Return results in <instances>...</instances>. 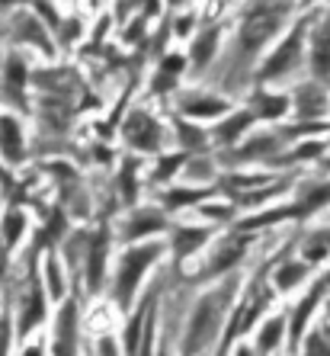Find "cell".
Returning a JSON list of instances; mask_svg holds the SVG:
<instances>
[{"label": "cell", "mask_w": 330, "mask_h": 356, "mask_svg": "<svg viewBox=\"0 0 330 356\" xmlns=\"http://www.w3.org/2000/svg\"><path fill=\"white\" fill-rule=\"evenodd\" d=\"M218 45H222V29L218 26H208L202 33L192 39V49H190V61L196 71H206L212 65V58L218 55Z\"/></svg>", "instance_id": "21"}, {"label": "cell", "mask_w": 330, "mask_h": 356, "mask_svg": "<svg viewBox=\"0 0 330 356\" xmlns=\"http://www.w3.org/2000/svg\"><path fill=\"white\" fill-rule=\"evenodd\" d=\"M295 356H330V321L311 327V334L305 337V343Z\"/></svg>", "instance_id": "26"}, {"label": "cell", "mask_w": 330, "mask_h": 356, "mask_svg": "<svg viewBox=\"0 0 330 356\" xmlns=\"http://www.w3.org/2000/svg\"><path fill=\"white\" fill-rule=\"evenodd\" d=\"M26 296H23V315H19V334L33 331L35 324L45 318V286L35 270V257L29 260V273H26Z\"/></svg>", "instance_id": "14"}, {"label": "cell", "mask_w": 330, "mask_h": 356, "mask_svg": "<svg viewBox=\"0 0 330 356\" xmlns=\"http://www.w3.org/2000/svg\"><path fill=\"white\" fill-rule=\"evenodd\" d=\"M180 113L196 119V122H215V119L222 122L224 116L234 113V106L222 93H186V97H180Z\"/></svg>", "instance_id": "9"}, {"label": "cell", "mask_w": 330, "mask_h": 356, "mask_svg": "<svg viewBox=\"0 0 330 356\" xmlns=\"http://www.w3.org/2000/svg\"><path fill=\"white\" fill-rule=\"evenodd\" d=\"M295 209L298 218L321 216L324 209H330V177H317V180H305L295 193Z\"/></svg>", "instance_id": "17"}, {"label": "cell", "mask_w": 330, "mask_h": 356, "mask_svg": "<svg viewBox=\"0 0 330 356\" xmlns=\"http://www.w3.org/2000/svg\"><path fill=\"white\" fill-rule=\"evenodd\" d=\"M157 356H167V350H160V353H157Z\"/></svg>", "instance_id": "40"}, {"label": "cell", "mask_w": 330, "mask_h": 356, "mask_svg": "<svg viewBox=\"0 0 330 356\" xmlns=\"http://www.w3.org/2000/svg\"><path fill=\"white\" fill-rule=\"evenodd\" d=\"M160 254H164V244H160V241L132 244V248L122 254V260H119V273H116V289H113L116 305L122 308V312L132 308L135 292H138V286H141V276L148 273L151 266L160 260Z\"/></svg>", "instance_id": "4"}, {"label": "cell", "mask_w": 330, "mask_h": 356, "mask_svg": "<svg viewBox=\"0 0 330 356\" xmlns=\"http://www.w3.org/2000/svg\"><path fill=\"white\" fill-rule=\"evenodd\" d=\"M321 167H324V170H330V154H327V158L321 161Z\"/></svg>", "instance_id": "39"}, {"label": "cell", "mask_w": 330, "mask_h": 356, "mask_svg": "<svg viewBox=\"0 0 330 356\" xmlns=\"http://www.w3.org/2000/svg\"><path fill=\"white\" fill-rule=\"evenodd\" d=\"M212 186H199V190H170L164 196L167 209H180V206H192V202H199V199H208L212 196Z\"/></svg>", "instance_id": "28"}, {"label": "cell", "mask_w": 330, "mask_h": 356, "mask_svg": "<svg viewBox=\"0 0 330 356\" xmlns=\"http://www.w3.org/2000/svg\"><path fill=\"white\" fill-rule=\"evenodd\" d=\"M228 356H256V350H254V343H244V340H240V343H234L231 347V353Z\"/></svg>", "instance_id": "33"}, {"label": "cell", "mask_w": 330, "mask_h": 356, "mask_svg": "<svg viewBox=\"0 0 330 356\" xmlns=\"http://www.w3.org/2000/svg\"><path fill=\"white\" fill-rule=\"evenodd\" d=\"M292 113L298 122H324L330 116V87L317 81H302L292 90Z\"/></svg>", "instance_id": "8"}, {"label": "cell", "mask_w": 330, "mask_h": 356, "mask_svg": "<svg viewBox=\"0 0 330 356\" xmlns=\"http://www.w3.org/2000/svg\"><path fill=\"white\" fill-rule=\"evenodd\" d=\"M190 29H192V13H186V17L176 19V33H180V35H186Z\"/></svg>", "instance_id": "35"}, {"label": "cell", "mask_w": 330, "mask_h": 356, "mask_svg": "<svg viewBox=\"0 0 330 356\" xmlns=\"http://www.w3.org/2000/svg\"><path fill=\"white\" fill-rule=\"evenodd\" d=\"M314 13L295 19L292 29L276 42V49L266 51V58L256 65L254 71V87H276L279 81L292 77L295 71L308 65V33H311Z\"/></svg>", "instance_id": "2"}, {"label": "cell", "mask_w": 330, "mask_h": 356, "mask_svg": "<svg viewBox=\"0 0 330 356\" xmlns=\"http://www.w3.org/2000/svg\"><path fill=\"white\" fill-rule=\"evenodd\" d=\"M26 232V216L19 209H10L7 216H3V228H0V241L7 244V248H17L19 238Z\"/></svg>", "instance_id": "27"}, {"label": "cell", "mask_w": 330, "mask_h": 356, "mask_svg": "<svg viewBox=\"0 0 330 356\" xmlns=\"http://www.w3.org/2000/svg\"><path fill=\"white\" fill-rule=\"evenodd\" d=\"M180 167H186V154H183V151L167 154V158H160V164L154 167V180L157 183H167L170 177H176V170H180Z\"/></svg>", "instance_id": "30"}, {"label": "cell", "mask_w": 330, "mask_h": 356, "mask_svg": "<svg viewBox=\"0 0 330 356\" xmlns=\"http://www.w3.org/2000/svg\"><path fill=\"white\" fill-rule=\"evenodd\" d=\"M292 17L289 3H254L244 10L238 29V58L254 61L270 42H279L286 35V19Z\"/></svg>", "instance_id": "3"}, {"label": "cell", "mask_w": 330, "mask_h": 356, "mask_svg": "<svg viewBox=\"0 0 330 356\" xmlns=\"http://www.w3.org/2000/svg\"><path fill=\"white\" fill-rule=\"evenodd\" d=\"M99 356H119V350H116V343L113 340H99Z\"/></svg>", "instance_id": "34"}, {"label": "cell", "mask_w": 330, "mask_h": 356, "mask_svg": "<svg viewBox=\"0 0 330 356\" xmlns=\"http://www.w3.org/2000/svg\"><path fill=\"white\" fill-rule=\"evenodd\" d=\"M23 356H42V350H39V347H26Z\"/></svg>", "instance_id": "38"}, {"label": "cell", "mask_w": 330, "mask_h": 356, "mask_svg": "<svg viewBox=\"0 0 330 356\" xmlns=\"http://www.w3.org/2000/svg\"><path fill=\"white\" fill-rule=\"evenodd\" d=\"M238 296H240L238 273L222 280L206 296H199L196 308L190 315V324L183 331V356H206L208 347H215V340H222Z\"/></svg>", "instance_id": "1"}, {"label": "cell", "mask_w": 330, "mask_h": 356, "mask_svg": "<svg viewBox=\"0 0 330 356\" xmlns=\"http://www.w3.org/2000/svg\"><path fill=\"white\" fill-rule=\"evenodd\" d=\"M3 270H7V244L0 241V273H3Z\"/></svg>", "instance_id": "36"}, {"label": "cell", "mask_w": 330, "mask_h": 356, "mask_svg": "<svg viewBox=\"0 0 330 356\" xmlns=\"http://www.w3.org/2000/svg\"><path fill=\"white\" fill-rule=\"evenodd\" d=\"M176 138H180L183 154H190V151H202L208 145L206 129H199V125H192V122H183V119H176Z\"/></svg>", "instance_id": "25"}, {"label": "cell", "mask_w": 330, "mask_h": 356, "mask_svg": "<svg viewBox=\"0 0 330 356\" xmlns=\"http://www.w3.org/2000/svg\"><path fill=\"white\" fill-rule=\"evenodd\" d=\"M160 228H164V216H160V212H154V209H148V212H132L122 225V241L125 244H135L138 238H145V234H151V232H160Z\"/></svg>", "instance_id": "22"}, {"label": "cell", "mask_w": 330, "mask_h": 356, "mask_svg": "<svg viewBox=\"0 0 330 356\" xmlns=\"http://www.w3.org/2000/svg\"><path fill=\"white\" fill-rule=\"evenodd\" d=\"M286 337H289V312H272L256 327V337H254L256 356H276L279 347L286 343Z\"/></svg>", "instance_id": "15"}, {"label": "cell", "mask_w": 330, "mask_h": 356, "mask_svg": "<svg viewBox=\"0 0 330 356\" xmlns=\"http://www.w3.org/2000/svg\"><path fill=\"white\" fill-rule=\"evenodd\" d=\"M327 286L321 282V276H314L311 286L305 289V296L298 298V305L289 308V353H298L302 343L308 337V327H311V318L317 315V308L327 302Z\"/></svg>", "instance_id": "6"}, {"label": "cell", "mask_w": 330, "mask_h": 356, "mask_svg": "<svg viewBox=\"0 0 330 356\" xmlns=\"http://www.w3.org/2000/svg\"><path fill=\"white\" fill-rule=\"evenodd\" d=\"M122 135L135 151H148V154L157 151L160 154V122L154 116H148L145 109H135L132 116L125 119Z\"/></svg>", "instance_id": "11"}, {"label": "cell", "mask_w": 330, "mask_h": 356, "mask_svg": "<svg viewBox=\"0 0 330 356\" xmlns=\"http://www.w3.org/2000/svg\"><path fill=\"white\" fill-rule=\"evenodd\" d=\"M254 125H256V116L250 113L247 106H244V109H234L231 116H224L222 122L212 129V138L218 141L222 148L231 151V148H238V145L247 138L250 132H254Z\"/></svg>", "instance_id": "16"}, {"label": "cell", "mask_w": 330, "mask_h": 356, "mask_svg": "<svg viewBox=\"0 0 330 356\" xmlns=\"http://www.w3.org/2000/svg\"><path fill=\"white\" fill-rule=\"evenodd\" d=\"M321 282H324V286H327V292H330V264H327V270H324V273H321Z\"/></svg>", "instance_id": "37"}, {"label": "cell", "mask_w": 330, "mask_h": 356, "mask_svg": "<svg viewBox=\"0 0 330 356\" xmlns=\"http://www.w3.org/2000/svg\"><path fill=\"white\" fill-rule=\"evenodd\" d=\"M247 109L256 116V122H279L292 113V93L272 90V87H254Z\"/></svg>", "instance_id": "12"}, {"label": "cell", "mask_w": 330, "mask_h": 356, "mask_svg": "<svg viewBox=\"0 0 330 356\" xmlns=\"http://www.w3.org/2000/svg\"><path fill=\"white\" fill-rule=\"evenodd\" d=\"M298 257L311 266H321L330 260V225H321V228H311V232L302 238L298 244Z\"/></svg>", "instance_id": "20"}, {"label": "cell", "mask_w": 330, "mask_h": 356, "mask_svg": "<svg viewBox=\"0 0 330 356\" xmlns=\"http://www.w3.org/2000/svg\"><path fill=\"white\" fill-rule=\"evenodd\" d=\"M308 71L311 81L330 87V10H314V23L308 33Z\"/></svg>", "instance_id": "7"}, {"label": "cell", "mask_w": 330, "mask_h": 356, "mask_svg": "<svg viewBox=\"0 0 330 356\" xmlns=\"http://www.w3.org/2000/svg\"><path fill=\"white\" fill-rule=\"evenodd\" d=\"M10 350V318L0 315V356H7Z\"/></svg>", "instance_id": "32"}, {"label": "cell", "mask_w": 330, "mask_h": 356, "mask_svg": "<svg viewBox=\"0 0 330 356\" xmlns=\"http://www.w3.org/2000/svg\"><path fill=\"white\" fill-rule=\"evenodd\" d=\"M119 186H122L125 202H135V196H138V180H135V164L132 161H125L122 170H119Z\"/></svg>", "instance_id": "31"}, {"label": "cell", "mask_w": 330, "mask_h": 356, "mask_svg": "<svg viewBox=\"0 0 330 356\" xmlns=\"http://www.w3.org/2000/svg\"><path fill=\"white\" fill-rule=\"evenodd\" d=\"M81 350V324H77V302L67 298L55 321V337H51V356H77Z\"/></svg>", "instance_id": "10"}, {"label": "cell", "mask_w": 330, "mask_h": 356, "mask_svg": "<svg viewBox=\"0 0 330 356\" xmlns=\"http://www.w3.org/2000/svg\"><path fill=\"white\" fill-rule=\"evenodd\" d=\"M45 289L51 298H65V276H61V266L55 260V254L45 257Z\"/></svg>", "instance_id": "29"}, {"label": "cell", "mask_w": 330, "mask_h": 356, "mask_svg": "<svg viewBox=\"0 0 330 356\" xmlns=\"http://www.w3.org/2000/svg\"><path fill=\"white\" fill-rule=\"evenodd\" d=\"M250 238L254 234H240V232H231L224 234V238H218V244L212 248V254H208V260L202 264V270H199V280H228V276H234V270H238V264L244 260V254H247L250 248Z\"/></svg>", "instance_id": "5"}, {"label": "cell", "mask_w": 330, "mask_h": 356, "mask_svg": "<svg viewBox=\"0 0 330 356\" xmlns=\"http://www.w3.org/2000/svg\"><path fill=\"white\" fill-rule=\"evenodd\" d=\"M0 151L10 164L23 161V129L13 116H0Z\"/></svg>", "instance_id": "23"}, {"label": "cell", "mask_w": 330, "mask_h": 356, "mask_svg": "<svg viewBox=\"0 0 330 356\" xmlns=\"http://www.w3.org/2000/svg\"><path fill=\"white\" fill-rule=\"evenodd\" d=\"M186 71V58L183 55H164L160 58V67H157V81H154V87L160 93L164 90H170L176 81H180V74Z\"/></svg>", "instance_id": "24"}, {"label": "cell", "mask_w": 330, "mask_h": 356, "mask_svg": "<svg viewBox=\"0 0 330 356\" xmlns=\"http://www.w3.org/2000/svg\"><path fill=\"white\" fill-rule=\"evenodd\" d=\"M212 238H215L212 225H180V228H174L170 244H174L176 260H190V257H196Z\"/></svg>", "instance_id": "18"}, {"label": "cell", "mask_w": 330, "mask_h": 356, "mask_svg": "<svg viewBox=\"0 0 330 356\" xmlns=\"http://www.w3.org/2000/svg\"><path fill=\"white\" fill-rule=\"evenodd\" d=\"M308 280H314V266L305 264L302 257H292L282 250L276 264H272V289L276 292H295L302 289Z\"/></svg>", "instance_id": "13"}, {"label": "cell", "mask_w": 330, "mask_h": 356, "mask_svg": "<svg viewBox=\"0 0 330 356\" xmlns=\"http://www.w3.org/2000/svg\"><path fill=\"white\" fill-rule=\"evenodd\" d=\"M276 356H286V353H276Z\"/></svg>", "instance_id": "41"}, {"label": "cell", "mask_w": 330, "mask_h": 356, "mask_svg": "<svg viewBox=\"0 0 330 356\" xmlns=\"http://www.w3.org/2000/svg\"><path fill=\"white\" fill-rule=\"evenodd\" d=\"M106 260H109V232L90 234V244H87V289L99 292L103 280H106Z\"/></svg>", "instance_id": "19"}]
</instances>
